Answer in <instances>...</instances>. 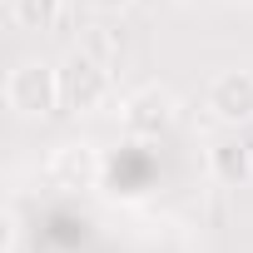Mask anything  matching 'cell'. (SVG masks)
Here are the masks:
<instances>
[{"instance_id":"cell-1","label":"cell","mask_w":253,"mask_h":253,"mask_svg":"<svg viewBox=\"0 0 253 253\" xmlns=\"http://www.w3.org/2000/svg\"><path fill=\"white\" fill-rule=\"evenodd\" d=\"M5 104L20 114V119H45L65 104V89H60V65L30 55L20 60L10 75H5Z\"/></svg>"},{"instance_id":"cell-2","label":"cell","mask_w":253,"mask_h":253,"mask_svg":"<svg viewBox=\"0 0 253 253\" xmlns=\"http://www.w3.org/2000/svg\"><path fill=\"white\" fill-rule=\"evenodd\" d=\"M60 89H65V109L70 114H99L114 94V80L104 70V60L75 50L65 65H60Z\"/></svg>"},{"instance_id":"cell-3","label":"cell","mask_w":253,"mask_h":253,"mask_svg":"<svg viewBox=\"0 0 253 253\" xmlns=\"http://www.w3.org/2000/svg\"><path fill=\"white\" fill-rule=\"evenodd\" d=\"M119 119H124V129H129L134 139H159V134L174 129V119H179V99H174L164 84H144V89H134L129 99H124Z\"/></svg>"},{"instance_id":"cell-4","label":"cell","mask_w":253,"mask_h":253,"mask_svg":"<svg viewBox=\"0 0 253 253\" xmlns=\"http://www.w3.org/2000/svg\"><path fill=\"white\" fill-rule=\"evenodd\" d=\"M99 174H104V154H99L94 144H84V139H70V144H60V149L45 159V179H50L55 189H65V194L94 189Z\"/></svg>"},{"instance_id":"cell-5","label":"cell","mask_w":253,"mask_h":253,"mask_svg":"<svg viewBox=\"0 0 253 253\" xmlns=\"http://www.w3.org/2000/svg\"><path fill=\"white\" fill-rule=\"evenodd\" d=\"M213 124H223V129H243V124H253V70H223L209 94H204Z\"/></svg>"},{"instance_id":"cell-6","label":"cell","mask_w":253,"mask_h":253,"mask_svg":"<svg viewBox=\"0 0 253 253\" xmlns=\"http://www.w3.org/2000/svg\"><path fill=\"white\" fill-rule=\"evenodd\" d=\"M209 174H213L218 184H228V189L248 184V179H253V144H243V139H218V144L209 149Z\"/></svg>"},{"instance_id":"cell-7","label":"cell","mask_w":253,"mask_h":253,"mask_svg":"<svg viewBox=\"0 0 253 253\" xmlns=\"http://www.w3.org/2000/svg\"><path fill=\"white\" fill-rule=\"evenodd\" d=\"M60 5L65 0H10V20L20 30H50L60 20Z\"/></svg>"},{"instance_id":"cell-8","label":"cell","mask_w":253,"mask_h":253,"mask_svg":"<svg viewBox=\"0 0 253 253\" xmlns=\"http://www.w3.org/2000/svg\"><path fill=\"white\" fill-rule=\"evenodd\" d=\"M45 253H50V248H45Z\"/></svg>"}]
</instances>
